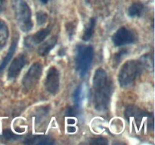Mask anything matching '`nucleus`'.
<instances>
[{
	"label": "nucleus",
	"mask_w": 155,
	"mask_h": 145,
	"mask_svg": "<svg viewBox=\"0 0 155 145\" xmlns=\"http://www.w3.org/2000/svg\"><path fill=\"white\" fill-rule=\"evenodd\" d=\"M127 50H121L120 51H119L118 53H117V54H115L114 55V61L116 62L117 63H119L120 61V60L122 59V57H124V55H126V54H127Z\"/></svg>",
	"instance_id": "412c9836"
},
{
	"label": "nucleus",
	"mask_w": 155,
	"mask_h": 145,
	"mask_svg": "<svg viewBox=\"0 0 155 145\" xmlns=\"http://www.w3.org/2000/svg\"><path fill=\"white\" fill-rule=\"evenodd\" d=\"M136 39V33L127 27L120 28L112 36L113 43L118 47L134 43Z\"/></svg>",
	"instance_id": "0eeeda50"
},
{
	"label": "nucleus",
	"mask_w": 155,
	"mask_h": 145,
	"mask_svg": "<svg viewBox=\"0 0 155 145\" xmlns=\"http://www.w3.org/2000/svg\"><path fill=\"white\" fill-rule=\"evenodd\" d=\"M47 16L46 14L43 11H39L36 14V21H37L38 25H43L47 21Z\"/></svg>",
	"instance_id": "a211bd4d"
},
{
	"label": "nucleus",
	"mask_w": 155,
	"mask_h": 145,
	"mask_svg": "<svg viewBox=\"0 0 155 145\" xmlns=\"http://www.w3.org/2000/svg\"><path fill=\"white\" fill-rule=\"evenodd\" d=\"M17 46H18V39H17V40L15 39V40L13 41L12 45H11L10 48H9L5 57L2 59L1 63H0V72L5 68V66H7L8 63H9V61L11 60L12 57H13L14 54H15V51H16Z\"/></svg>",
	"instance_id": "ddd939ff"
},
{
	"label": "nucleus",
	"mask_w": 155,
	"mask_h": 145,
	"mask_svg": "<svg viewBox=\"0 0 155 145\" xmlns=\"http://www.w3.org/2000/svg\"><path fill=\"white\" fill-rule=\"evenodd\" d=\"M8 39V29L5 22L0 19V49L7 43Z\"/></svg>",
	"instance_id": "4468645a"
},
{
	"label": "nucleus",
	"mask_w": 155,
	"mask_h": 145,
	"mask_svg": "<svg viewBox=\"0 0 155 145\" xmlns=\"http://www.w3.org/2000/svg\"><path fill=\"white\" fill-rule=\"evenodd\" d=\"M75 30H76V25L74 24H68L67 25V31H68V36H69L70 38H72L73 36L75 33Z\"/></svg>",
	"instance_id": "aec40b11"
},
{
	"label": "nucleus",
	"mask_w": 155,
	"mask_h": 145,
	"mask_svg": "<svg viewBox=\"0 0 155 145\" xmlns=\"http://www.w3.org/2000/svg\"><path fill=\"white\" fill-rule=\"evenodd\" d=\"M14 10L20 29L24 32L30 31L33 27V21L31 10L27 2L24 0H15Z\"/></svg>",
	"instance_id": "39448f33"
},
{
	"label": "nucleus",
	"mask_w": 155,
	"mask_h": 145,
	"mask_svg": "<svg viewBox=\"0 0 155 145\" xmlns=\"http://www.w3.org/2000/svg\"><path fill=\"white\" fill-rule=\"evenodd\" d=\"M144 5L140 2H135L129 8L128 14L131 18L140 17L143 14Z\"/></svg>",
	"instance_id": "dca6fc26"
},
{
	"label": "nucleus",
	"mask_w": 155,
	"mask_h": 145,
	"mask_svg": "<svg viewBox=\"0 0 155 145\" xmlns=\"http://www.w3.org/2000/svg\"><path fill=\"white\" fill-rule=\"evenodd\" d=\"M143 69L142 63L138 60H128L120 68L118 73V82L122 87H128L134 83Z\"/></svg>",
	"instance_id": "7ed1b4c3"
},
{
	"label": "nucleus",
	"mask_w": 155,
	"mask_h": 145,
	"mask_svg": "<svg viewBox=\"0 0 155 145\" xmlns=\"http://www.w3.org/2000/svg\"><path fill=\"white\" fill-rule=\"evenodd\" d=\"M91 143L92 144H107V140L103 137H97V138L93 139Z\"/></svg>",
	"instance_id": "4be33fe9"
},
{
	"label": "nucleus",
	"mask_w": 155,
	"mask_h": 145,
	"mask_svg": "<svg viewBox=\"0 0 155 145\" xmlns=\"http://www.w3.org/2000/svg\"><path fill=\"white\" fill-rule=\"evenodd\" d=\"M40 1L43 3H47L48 1H50V0H40Z\"/></svg>",
	"instance_id": "b1692460"
},
{
	"label": "nucleus",
	"mask_w": 155,
	"mask_h": 145,
	"mask_svg": "<svg viewBox=\"0 0 155 145\" xmlns=\"http://www.w3.org/2000/svg\"><path fill=\"white\" fill-rule=\"evenodd\" d=\"M27 63V58L24 54H20L12 60L8 70V79H15L20 74L21 71Z\"/></svg>",
	"instance_id": "1a4fd4ad"
},
{
	"label": "nucleus",
	"mask_w": 155,
	"mask_h": 145,
	"mask_svg": "<svg viewBox=\"0 0 155 145\" xmlns=\"http://www.w3.org/2000/svg\"><path fill=\"white\" fill-rule=\"evenodd\" d=\"M49 28H45L42 30H39L35 34L32 36H28L24 39V44L27 47H33L38 44L41 43L45 39V38L48 36V35L50 33Z\"/></svg>",
	"instance_id": "9d476101"
},
{
	"label": "nucleus",
	"mask_w": 155,
	"mask_h": 145,
	"mask_svg": "<svg viewBox=\"0 0 155 145\" xmlns=\"http://www.w3.org/2000/svg\"><path fill=\"white\" fill-rule=\"evenodd\" d=\"M3 137L7 140H16L18 135L14 134L11 130L6 129L3 131Z\"/></svg>",
	"instance_id": "6ab92c4d"
},
{
	"label": "nucleus",
	"mask_w": 155,
	"mask_h": 145,
	"mask_svg": "<svg viewBox=\"0 0 155 145\" xmlns=\"http://www.w3.org/2000/svg\"><path fill=\"white\" fill-rule=\"evenodd\" d=\"M83 98V86L79 85L77 89L74 92L73 95V101H74V106L77 108L80 109L81 107L82 101Z\"/></svg>",
	"instance_id": "f3484780"
},
{
	"label": "nucleus",
	"mask_w": 155,
	"mask_h": 145,
	"mask_svg": "<svg viewBox=\"0 0 155 145\" xmlns=\"http://www.w3.org/2000/svg\"><path fill=\"white\" fill-rule=\"evenodd\" d=\"M56 43H57V38L56 37H51L44 42L40 45V46L38 48V54L40 56H45L50 52L51 49L55 46Z\"/></svg>",
	"instance_id": "f8f14e48"
},
{
	"label": "nucleus",
	"mask_w": 155,
	"mask_h": 145,
	"mask_svg": "<svg viewBox=\"0 0 155 145\" xmlns=\"http://www.w3.org/2000/svg\"><path fill=\"white\" fill-rule=\"evenodd\" d=\"M94 57V50L91 45H79L75 55L76 68L80 76L83 77L90 68Z\"/></svg>",
	"instance_id": "20e7f679"
},
{
	"label": "nucleus",
	"mask_w": 155,
	"mask_h": 145,
	"mask_svg": "<svg viewBox=\"0 0 155 145\" xmlns=\"http://www.w3.org/2000/svg\"><path fill=\"white\" fill-rule=\"evenodd\" d=\"M125 117L130 127L137 132L151 131L154 128V116L152 113L142 110L134 105H130L125 110Z\"/></svg>",
	"instance_id": "f03ea898"
},
{
	"label": "nucleus",
	"mask_w": 155,
	"mask_h": 145,
	"mask_svg": "<svg viewBox=\"0 0 155 145\" xmlns=\"http://www.w3.org/2000/svg\"><path fill=\"white\" fill-rule=\"evenodd\" d=\"M60 84L59 72L54 66H51L47 72L45 79V88L48 92L51 95H54L58 92Z\"/></svg>",
	"instance_id": "6e6552de"
},
{
	"label": "nucleus",
	"mask_w": 155,
	"mask_h": 145,
	"mask_svg": "<svg viewBox=\"0 0 155 145\" xmlns=\"http://www.w3.org/2000/svg\"><path fill=\"white\" fill-rule=\"evenodd\" d=\"M42 72V66L40 63L31 65L23 79V85L27 91H30L36 85Z\"/></svg>",
	"instance_id": "423d86ee"
},
{
	"label": "nucleus",
	"mask_w": 155,
	"mask_h": 145,
	"mask_svg": "<svg viewBox=\"0 0 155 145\" xmlns=\"http://www.w3.org/2000/svg\"><path fill=\"white\" fill-rule=\"evenodd\" d=\"M24 143L37 145H49L54 143V140L51 137L45 135H35L26 139Z\"/></svg>",
	"instance_id": "9b49d317"
},
{
	"label": "nucleus",
	"mask_w": 155,
	"mask_h": 145,
	"mask_svg": "<svg viewBox=\"0 0 155 145\" xmlns=\"http://www.w3.org/2000/svg\"><path fill=\"white\" fill-rule=\"evenodd\" d=\"M95 22H96V21H95V18H91L89 22L88 23V24L85 27L83 37H82L84 41H89L93 36L94 31H95Z\"/></svg>",
	"instance_id": "2eb2a0df"
},
{
	"label": "nucleus",
	"mask_w": 155,
	"mask_h": 145,
	"mask_svg": "<svg viewBox=\"0 0 155 145\" xmlns=\"http://www.w3.org/2000/svg\"><path fill=\"white\" fill-rule=\"evenodd\" d=\"M5 5V0H0V11L3 10Z\"/></svg>",
	"instance_id": "5701e85b"
},
{
	"label": "nucleus",
	"mask_w": 155,
	"mask_h": 145,
	"mask_svg": "<svg viewBox=\"0 0 155 145\" xmlns=\"http://www.w3.org/2000/svg\"><path fill=\"white\" fill-rule=\"evenodd\" d=\"M108 75L102 68L96 69L92 79L94 107L98 111L106 110L110 104L113 85Z\"/></svg>",
	"instance_id": "f257e3e1"
}]
</instances>
